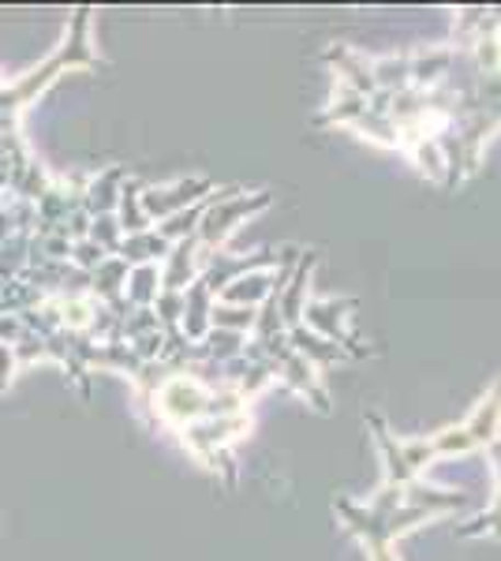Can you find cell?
I'll list each match as a JSON object with an SVG mask.
<instances>
[{
  "mask_svg": "<svg viewBox=\"0 0 501 561\" xmlns=\"http://www.w3.org/2000/svg\"><path fill=\"white\" fill-rule=\"evenodd\" d=\"M206 192H209V180H180L177 187H143L139 203L147 217H172Z\"/></svg>",
  "mask_w": 501,
  "mask_h": 561,
  "instance_id": "cell-1",
  "label": "cell"
},
{
  "mask_svg": "<svg viewBox=\"0 0 501 561\" xmlns=\"http://www.w3.org/2000/svg\"><path fill=\"white\" fill-rule=\"evenodd\" d=\"M127 180L124 165L105 169L102 176H90L83 187V210L87 217H102V214H116V203H121V187Z\"/></svg>",
  "mask_w": 501,
  "mask_h": 561,
  "instance_id": "cell-2",
  "label": "cell"
},
{
  "mask_svg": "<svg viewBox=\"0 0 501 561\" xmlns=\"http://www.w3.org/2000/svg\"><path fill=\"white\" fill-rule=\"evenodd\" d=\"M172 243L166 237H158V229L150 232H135V237H124L121 240V251H116V259H124L127 266H158V259H169Z\"/></svg>",
  "mask_w": 501,
  "mask_h": 561,
  "instance_id": "cell-3",
  "label": "cell"
},
{
  "mask_svg": "<svg viewBox=\"0 0 501 561\" xmlns=\"http://www.w3.org/2000/svg\"><path fill=\"white\" fill-rule=\"evenodd\" d=\"M143 180L127 176L124 187H121V203H116V225H121V232L127 237H135V232H150V217L143 214Z\"/></svg>",
  "mask_w": 501,
  "mask_h": 561,
  "instance_id": "cell-4",
  "label": "cell"
},
{
  "mask_svg": "<svg viewBox=\"0 0 501 561\" xmlns=\"http://www.w3.org/2000/svg\"><path fill=\"white\" fill-rule=\"evenodd\" d=\"M158 285H161V274L158 266H135L132 270V288H127V300L139 304V307H150L153 300H158Z\"/></svg>",
  "mask_w": 501,
  "mask_h": 561,
  "instance_id": "cell-5",
  "label": "cell"
},
{
  "mask_svg": "<svg viewBox=\"0 0 501 561\" xmlns=\"http://www.w3.org/2000/svg\"><path fill=\"white\" fill-rule=\"evenodd\" d=\"M87 240H94L105 255H116L121 251V225H116V214H102V217H90V232Z\"/></svg>",
  "mask_w": 501,
  "mask_h": 561,
  "instance_id": "cell-6",
  "label": "cell"
},
{
  "mask_svg": "<svg viewBox=\"0 0 501 561\" xmlns=\"http://www.w3.org/2000/svg\"><path fill=\"white\" fill-rule=\"evenodd\" d=\"M109 255L102 248H98L94 240H79V243H71V255H68V262L76 270H83V274H94L98 266H102Z\"/></svg>",
  "mask_w": 501,
  "mask_h": 561,
  "instance_id": "cell-7",
  "label": "cell"
},
{
  "mask_svg": "<svg viewBox=\"0 0 501 561\" xmlns=\"http://www.w3.org/2000/svg\"><path fill=\"white\" fill-rule=\"evenodd\" d=\"M12 375H15V352L12 345H0V389L12 386Z\"/></svg>",
  "mask_w": 501,
  "mask_h": 561,
  "instance_id": "cell-8",
  "label": "cell"
}]
</instances>
